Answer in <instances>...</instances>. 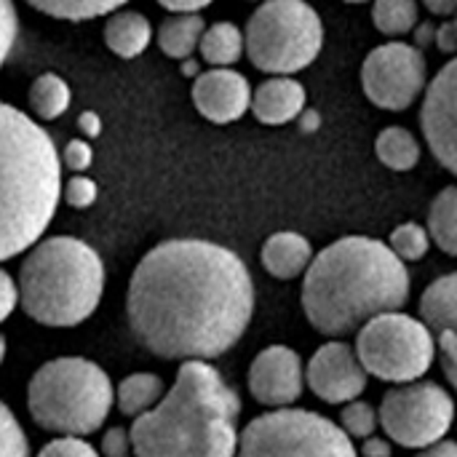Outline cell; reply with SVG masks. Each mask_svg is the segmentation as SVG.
I'll use <instances>...</instances> for the list:
<instances>
[{"label": "cell", "mask_w": 457, "mask_h": 457, "mask_svg": "<svg viewBox=\"0 0 457 457\" xmlns=\"http://www.w3.org/2000/svg\"><path fill=\"white\" fill-rule=\"evenodd\" d=\"M254 316V281L228 246L171 238L131 273L126 321L134 340L166 361H212L228 353Z\"/></svg>", "instance_id": "obj_1"}, {"label": "cell", "mask_w": 457, "mask_h": 457, "mask_svg": "<svg viewBox=\"0 0 457 457\" xmlns=\"http://www.w3.org/2000/svg\"><path fill=\"white\" fill-rule=\"evenodd\" d=\"M410 300V270L378 238L348 236L321 249L303 278V311L327 337L359 332L370 319L402 311Z\"/></svg>", "instance_id": "obj_2"}, {"label": "cell", "mask_w": 457, "mask_h": 457, "mask_svg": "<svg viewBox=\"0 0 457 457\" xmlns=\"http://www.w3.org/2000/svg\"><path fill=\"white\" fill-rule=\"evenodd\" d=\"M238 391L209 361H182L174 386L131 423L134 457H236Z\"/></svg>", "instance_id": "obj_3"}, {"label": "cell", "mask_w": 457, "mask_h": 457, "mask_svg": "<svg viewBox=\"0 0 457 457\" xmlns=\"http://www.w3.org/2000/svg\"><path fill=\"white\" fill-rule=\"evenodd\" d=\"M62 198V158L46 129L0 102V262L32 249Z\"/></svg>", "instance_id": "obj_4"}, {"label": "cell", "mask_w": 457, "mask_h": 457, "mask_svg": "<svg viewBox=\"0 0 457 457\" xmlns=\"http://www.w3.org/2000/svg\"><path fill=\"white\" fill-rule=\"evenodd\" d=\"M104 262L72 236L37 241L19 270V305L43 327H78L94 316L104 292Z\"/></svg>", "instance_id": "obj_5"}, {"label": "cell", "mask_w": 457, "mask_h": 457, "mask_svg": "<svg viewBox=\"0 0 457 457\" xmlns=\"http://www.w3.org/2000/svg\"><path fill=\"white\" fill-rule=\"evenodd\" d=\"M115 404L110 375L80 356L46 361L27 386L32 420L59 436L96 434Z\"/></svg>", "instance_id": "obj_6"}, {"label": "cell", "mask_w": 457, "mask_h": 457, "mask_svg": "<svg viewBox=\"0 0 457 457\" xmlns=\"http://www.w3.org/2000/svg\"><path fill=\"white\" fill-rule=\"evenodd\" d=\"M249 62L268 75H297L316 62L324 24L308 0H262L244 27Z\"/></svg>", "instance_id": "obj_7"}, {"label": "cell", "mask_w": 457, "mask_h": 457, "mask_svg": "<svg viewBox=\"0 0 457 457\" xmlns=\"http://www.w3.org/2000/svg\"><path fill=\"white\" fill-rule=\"evenodd\" d=\"M356 353L364 370L386 383L420 380L436 361V337L423 319L388 311L356 332Z\"/></svg>", "instance_id": "obj_8"}, {"label": "cell", "mask_w": 457, "mask_h": 457, "mask_svg": "<svg viewBox=\"0 0 457 457\" xmlns=\"http://www.w3.org/2000/svg\"><path fill=\"white\" fill-rule=\"evenodd\" d=\"M236 457H359L353 439L311 410H273L246 423Z\"/></svg>", "instance_id": "obj_9"}, {"label": "cell", "mask_w": 457, "mask_h": 457, "mask_svg": "<svg viewBox=\"0 0 457 457\" xmlns=\"http://www.w3.org/2000/svg\"><path fill=\"white\" fill-rule=\"evenodd\" d=\"M380 426L394 445L426 450L447 436L455 420V399L447 388L428 380L402 383L383 396Z\"/></svg>", "instance_id": "obj_10"}, {"label": "cell", "mask_w": 457, "mask_h": 457, "mask_svg": "<svg viewBox=\"0 0 457 457\" xmlns=\"http://www.w3.org/2000/svg\"><path fill=\"white\" fill-rule=\"evenodd\" d=\"M428 86V64L418 46L391 40L372 48L361 64V88L367 99L388 112H404Z\"/></svg>", "instance_id": "obj_11"}, {"label": "cell", "mask_w": 457, "mask_h": 457, "mask_svg": "<svg viewBox=\"0 0 457 457\" xmlns=\"http://www.w3.org/2000/svg\"><path fill=\"white\" fill-rule=\"evenodd\" d=\"M420 129L431 155L457 177V56L426 86Z\"/></svg>", "instance_id": "obj_12"}, {"label": "cell", "mask_w": 457, "mask_h": 457, "mask_svg": "<svg viewBox=\"0 0 457 457\" xmlns=\"http://www.w3.org/2000/svg\"><path fill=\"white\" fill-rule=\"evenodd\" d=\"M370 372L364 370L356 348L343 340L321 345L305 370V383L327 404H348L367 391Z\"/></svg>", "instance_id": "obj_13"}, {"label": "cell", "mask_w": 457, "mask_h": 457, "mask_svg": "<svg viewBox=\"0 0 457 457\" xmlns=\"http://www.w3.org/2000/svg\"><path fill=\"white\" fill-rule=\"evenodd\" d=\"M305 391V367L295 348L270 345L262 348L249 367V394L254 402L284 410L292 407Z\"/></svg>", "instance_id": "obj_14"}, {"label": "cell", "mask_w": 457, "mask_h": 457, "mask_svg": "<svg viewBox=\"0 0 457 457\" xmlns=\"http://www.w3.org/2000/svg\"><path fill=\"white\" fill-rule=\"evenodd\" d=\"M193 104L212 123H233L252 107V86L233 67H212L195 78Z\"/></svg>", "instance_id": "obj_15"}, {"label": "cell", "mask_w": 457, "mask_h": 457, "mask_svg": "<svg viewBox=\"0 0 457 457\" xmlns=\"http://www.w3.org/2000/svg\"><path fill=\"white\" fill-rule=\"evenodd\" d=\"M420 316L436 337L439 364L457 394V273L428 284L420 297Z\"/></svg>", "instance_id": "obj_16"}, {"label": "cell", "mask_w": 457, "mask_h": 457, "mask_svg": "<svg viewBox=\"0 0 457 457\" xmlns=\"http://www.w3.org/2000/svg\"><path fill=\"white\" fill-rule=\"evenodd\" d=\"M308 104L305 86L295 75H270L252 91V112L265 126H284L297 120Z\"/></svg>", "instance_id": "obj_17"}, {"label": "cell", "mask_w": 457, "mask_h": 457, "mask_svg": "<svg viewBox=\"0 0 457 457\" xmlns=\"http://www.w3.org/2000/svg\"><path fill=\"white\" fill-rule=\"evenodd\" d=\"M313 257L316 254H313L311 241L297 230H278L268 236L260 252L262 268L278 281H292L297 276H305Z\"/></svg>", "instance_id": "obj_18"}, {"label": "cell", "mask_w": 457, "mask_h": 457, "mask_svg": "<svg viewBox=\"0 0 457 457\" xmlns=\"http://www.w3.org/2000/svg\"><path fill=\"white\" fill-rule=\"evenodd\" d=\"M153 40L150 19L139 11H115L104 21V43L120 59H137Z\"/></svg>", "instance_id": "obj_19"}, {"label": "cell", "mask_w": 457, "mask_h": 457, "mask_svg": "<svg viewBox=\"0 0 457 457\" xmlns=\"http://www.w3.org/2000/svg\"><path fill=\"white\" fill-rule=\"evenodd\" d=\"M166 396V383L155 372H134L123 378L115 388V407L126 418H139L150 412Z\"/></svg>", "instance_id": "obj_20"}, {"label": "cell", "mask_w": 457, "mask_h": 457, "mask_svg": "<svg viewBox=\"0 0 457 457\" xmlns=\"http://www.w3.org/2000/svg\"><path fill=\"white\" fill-rule=\"evenodd\" d=\"M206 21L201 13H174L158 27V48L169 59H190L201 43Z\"/></svg>", "instance_id": "obj_21"}, {"label": "cell", "mask_w": 457, "mask_h": 457, "mask_svg": "<svg viewBox=\"0 0 457 457\" xmlns=\"http://www.w3.org/2000/svg\"><path fill=\"white\" fill-rule=\"evenodd\" d=\"M198 51L201 59L212 67H230L246 54L244 29L233 21H217L204 29Z\"/></svg>", "instance_id": "obj_22"}, {"label": "cell", "mask_w": 457, "mask_h": 457, "mask_svg": "<svg viewBox=\"0 0 457 457\" xmlns=\"http://www.w3.org/2000/svg\"><path fill=\"white\" fill-rule=\"evenodd\" d=\"M375 155L391 171H410L420 163V142L404 126H386L375 139Z\"/></svg>", "instance_id": "obj_23"}, {"label": "cell", "mask_w": 457, "mask_h": 457, "mask_svg": "<svg viewBox=\"0 0 457 457\" xmlns=\"http://www.w3.org/2000/svg\"><path fill=\"white\" fill-rule=\"evenodd\" d=\"M431 241L450 257H457V185L445 187L428 209Z\"/></svg>", "instance_id": "obj_24"}, {"label": "cell", "mask_w": 457, "mask_h": 457, "mask_svg": "<svg viewBox=\"0 0 457 457\" xmlns=\"http://www.w3.org/2000/svg\"><path fill=\"white\" fill-rule=\"evenodd\" d=\"M29 107L40 120H56L59 115L67 112L70 107V86L64 78H59L56 72H43L32 80L29 86Z\"/></svg>", "instance_id": "obj_25"}, {"label": "cell", "mask_w": 457, "mask_h": 457, "mask_svg": "<svg viewBox=\"0 0 457 457\" xmlns=\"http://www.w3.org/2000/svg\"><path fill=\"white\" fill-rule=\"evenodd\" d=\"M32 8H37L46 16L64 19V21H86L104 13L120 11L129 0H27Z\"/></svg>", "instance_id": "obj_26"}, {"label": "cell", "mask_w": 457, "mask_h": 457, "mask_svg": "<svg viewBox=\"0 0 457 457\" xmlns=\"http://www.w3.org/2000/svg\"><path fill=\"white\" fill-rule=\"evenodd\" d=\"M372 21L378 32L388 37H402L420 24L418 0H372Z\"/></svg>", "instance_id": "obj_27"}, {"label": "cell", "mask_w": 457, "mask_h": 457, "mask_svg": "<svg viewBox=\"0 0 457 457\" xmlns=\"http://www.w3.org/2000/svg\"><path fill=\"white\" fill-rule=\"evenodd\" d=\"M431 233L428 228L418 225V222H404L399 225L391 238H388V246L394 249V254L402 260V262H418L428 254L431 249Z\"/></svg>", "instance_id": "obj_28"}, {"label": "cell", "mask_w": 457, "mask_h": 457, "mask_svg": "<svg viewBox=\"0 0 457 457\" xmlns=\"http://www.w3.org/2000/svg\"><path fill=\"white\" fill-rule=\"evenodd\" d=\"M380 426V415L372 404L361 402V399H353L343 407L340 412V428L351 436V439H370Z\"/></svg>", "instance_id": "obj_29"}, {"label": "cell", "mask_w": 457, "mask_h": 457, "mask_svg": "<svg viewBox=\"0 0 457 457\" xmlns=\"http://www.w3.org/2000/svg\"><path fill=\"white\" fill-rule=\"evenodd\" d=\"M0 457H29L27 434L19 418L3 402H0Z\"/></svg>", "instance_id": "obj_30"}, {"label": "cell", "mask_w": 457, "mask_h": 457, "mask_svg": "<svg viewBox=\"0 0 457 457\" xmlns=\"http://www.w3.org/2000/svg\"><path fill=\"white\" fill-rule=\"evenodd\" d=\"M62 195H64L67 206H72V209H88V206H94V201L99 198V185H96L94 179L83 177V174H72V177L64 182Z\"/></svg>", "instance_id": "obj_31"}, {"label": "cell", "mask_w": 457, "mask_h": 457, "mask_svg": "<svg viewBox=\"0 0 457 457\" xmlns=\"http://www.w3.org/2000/svg\"><path fill=\"white\" fill-rule=\"evenodd\" d=\"M19 37V16L13 0H0V67L13 51V43Z\"/></svg>", "instance_id": "obj_32"}, {"label": "cell", "mask_w": 457, "mask_h": 457, "mask_svg": "<svg viewBox=\"0 0 457 457\" xmlns=\"http://www.w3.org/2000/svg\"><path fill=\"white\" fill-rule=\"evenodd\" d=\"M37 457H102L83 436H62L48 442Z\"/></svg>", "instance_id": "obj_33"}, {"label": "cell", "mask_w": 457, "mask_h": 457, "mask_svg": "<svg viewBox=\"0 0 457 457\" xmlns=\"http://www.w3.org/2000/svg\"><path fill=\"white\" fill-rule=\"evenodd\" d=\"M91 161H94V150H91V145L83 142V139H70V142L64 145V150H62V163H64V169H70V171H75V174L86 171V169L91 166Z\"/></svg>", "instance_id": "obj_34"}, {"label": "cell", "mask_w": 457, "mask_h": 457, "mask_svg": "<svg viewBox=\"0 0 457 457\" xmlns=\"http://www.w3.org/2000/svg\"><path fill=\"white\" fill-rule=\"evenodd\" d=\"M134 455V445H131V431L115 426L107 428L102 436V457H131Z\"/></svg>", "instance_id": "obj_35"}, {"label": "cell", "mask_w": 457, "mask_h": 457, "mask_svg": "<svg viewBox=\"0 0 457 457\" xmlns=\"http://www.w3.org/2000/svg\"><path fill=\"white\" fill-rule=\"evenodd\" d=\"M19 305V284L0 268V324L16 311Z\"/></svg>", "instance_id": "obj_36"}, {"label": "cell", "mask_w": 457, "mask_h": 457, "mask_svg": "<svg viewBox=\"0 0 457 457\" xmlns=\"http://www.w3.org/2000/svg\"><path fill=\"white\" fill-rule=\"evenodd\" d=\"M394 455V445H391V439L386 436H370V439H364V445H361V457H391Z\"/></svg>", "instance_id": "obj_37"}, {"label": "cell", "mask_w": 457, "mask_h": 457, "mask_svg": "<svg viewBox=\"0 0 457 457\" xmlns=\"http://www.w3.org/2000/svg\"><path fill=\"white\" fill-rule=\"evenodd\" d=\"M212 3L214 0H158V5H163L171 13H198Z\"/></svg>", "instance_id": "obj_38"}, {"label": "cell", "mask_w": 457, "mask_h": 457, "mask_svg": "<svg viewBox=\"0 0 457 457\" xmlns=\"http://www.w3.org/2000/svg\"><path fill=\"white\" fill-rule=\"evenodd\" d=\"M436 46L445 54H455L457 51V27L455 21H445L442 27H436Z\"/></svg>", "instance_id": "obj_39"}, {"label": "cell", "mask_w": 457, "mask_h": 457, "mask_svg": "<svg viewBox=\"0 0 457 457\" xmlns=\"http://www.w3.org/2000/svg\"><path fill=\"white\" fill-rule=\"evenodd\" d=\"M78 126H80V131H83L88 139H96V137L102 134V118H99L94 110L80 112V115H78Z\"/></svg>", "instance_id": "obj_40"}, {"label": "cell", "mask_w": 457, "mask_h": 457, "mask_svg": "<svg viewBox=\"0 0 457 457\" xmlns=\"http://www.w3.org/2000/svg\"><path fill=\"white\" fill-rule=\"evenodd\" d=\"M418 457H457V442H450V439H442L426 450H420Z\"/></svg>", "instance_id": "obj_41"}, {"label": "cell", "mask_w": 457, "mask_h": 457, "mask_svg": "<svg viewBox=\"0 0 457 457\" xmlns=\"http://www.w3.org/2000/svg\"><path fill=\"white\" fill-rule=\"evenodd\" d=\"M423 5L434 16H453V13H457V0H423Z\"/></svg>", "instance_id": "obj_42"}, {"label": "cell", "mask_w": 457, "mask_h": 457, "mask_svg": "<svg viewBox=\"0 0 457 457\" xmlns=\"http://www.w3.org/2000/svg\"><path fill=\"white\" fill-rule=\"evenodd\" d=\"M321 126V115L316 112V110H311V107H305L303 112H300V129L308 134V131H316Z\"/></svg>", "instance_id": "obj_43"}, {"label": "cell", "mask_w": 457, "mask_h": 457, "mask_svg": "<svg viewBox=\"0 0 457 457\" xmlns=\"http://www.w3.org/2000/svg\"><path fill=\"white\" fill-rule=\"evenodd\" d=\"M415 43H418V48L420 46H428V43H436V27L434 24L415 27Z\"/></svg>", "instance_id": "obj_44"}, {"label": "cell", "mask_w": 457, "mask_h": 457, "mask_svg": "<svg viewBox=\"0 0 457 457\" xmlns=\"http://www.w3.org/2000/svg\"><path fill=\"white\" fill-rule=\"evenodd\" d=\"M182 72H185V75H195V78H198V75H201L198 62H195L193 56H190V59H182Z\"/></svg>", "instance_id": "obj_45"}, {"label": "cell", "mask_w": 457, "mask_h": 457, "mask_svg": "<svg viewBox=\"0 0 457 457\" xmlns=\"http://www.w3.org/2000/svg\"><path fill=\"white\" fill-rule=\"evenodd\" d=\"M3 359H5V337L0 335V364H3Z\"/></svg>", "instance_id": "obj_46"}, {"label": "cell", "mask_w": 457, "mask_h": 457, "mask_svg": "<svg viewBox=\"0 0 457 457\" xmlns=\"http://www.w3.org/2000/svg\"><path fill=\"white\" fill-rule=\"evenodd\" d=\"M343 3H356L359 5V3H370V0H343Z\"/></svg>", "instance_id": "obj_47"}, {"label": "cell", "mask_w": 457, "mask_h": 457, "mask_svg": "<svg viewBox=\"0 0 457 457\" xmlns=\"http://www.w3.org/2000/svg\"><path fill=\"white\" fill-rule=\"evenodd\" d=\"M455 27H457V16H455Z\"/></svg>", "instance_id": "obj_48"}]
</instances>
